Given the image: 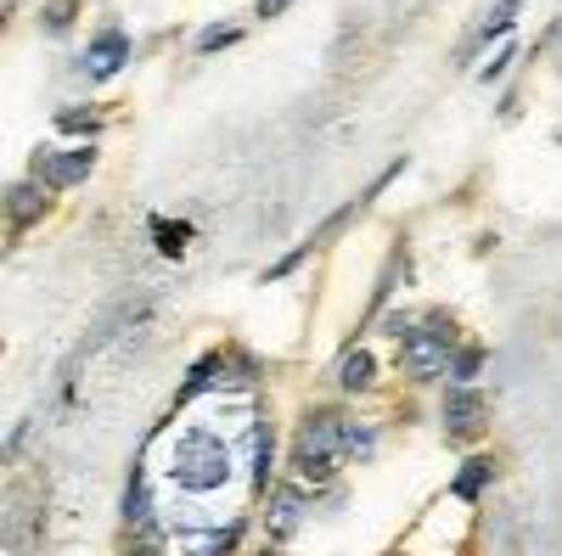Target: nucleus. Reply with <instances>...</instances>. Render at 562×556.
<instances>
[{
    "label": "nucleus",
    "instance_id": "obj_16",
    "mask_svg": "<svg viewBox=\"0 0 562 556\" xmlns=\"http://www.w3.org/2000/svg\"><path fill=\"white\" fill-rule=\"evenodd\" d=\"M478 366H484V349H461V354H455V366H450V371H455L461 382H473V377H478Z\"/></svg>",
    "mask_w": 562,
    "mask_h": 556
},
{
    "label": "nucleus",
    "instance_id": "obj_4",
    "mask_svg": "<svg viewBox=\"0 0 562 556\" xmlns=\"http://www.w3.org/2000/svg\"><path fill=\"white\" fill-rule=\"evenodd\" d=\"M96 169V152L90 147H79V152H35V175L46 180V191H68V186H79L85 175Z\"/></svg>",
    "mask_w": 562,
    "mask_h": 556
},
{
    "label": "nucleus",
    "instance_id": "obj_18",
    "mask_svg": "<svg viewBox=\"0 0 562 556\" xmlns=\"http://www.w3.org/2000/svg\"><path fill=\"white\" fill-rule=\"evenodd\" d=\"M282 7H292V0H259V17H276Z\"/></svg>",
    "mask_w": 562,
    "mask_h": 556
},
{
    "label": "nucleus",
    "instance_id": "obj_17",
    "mask_svg": "<svg viewBox=\"0 0 562 556\" xmlns=\"http://www.w3.org/2000/svg\"><path fill=\"white\" fill-rule=\"evenodd\" d=\"M57 124L62 129H90V136H96V113H62Z\"/></svg>",
    "mask_w": 562,
    "mask_h": 556
},
{
    "label": "nucleus",
    "instance_id": "obj_3",
    "mask_svg": "<svg viewBox=\"0 0 562 556\" xmlns=\"http://www.w3.org/2000/svg\"><path fill=\"white\" fill-rule=\"evenodd\" d=\"M400 366L416 377V382H434L445 377L455 359H450V332L445 320H427V326H411V332L400 338Z\"/></svg>",
    "mask_w": 562,
    "mask_h": 556
},
{
    "label": "nucleus",
    "instance_id": "obj_10",
    "mask_svg": "<svg viewBox=\"0 0 562 556\" xmlns=\"http://www.w3.org/2000/svg\"><path fill=\"white\" fill-rule=\"evenodd\" d=\"M124 517H129V522H141V529L152 522V489H147V472L129 478V489H124Z\"/></svg>",
    "mask_w": 562,
    "mask_h": 556
},
{
    "label": "nucleus",
    "instance_id": "obj_15",
    "mask_svg": "<svg viewBox=\"0 0 562 556\" xmlns=\"http://www.w3.org/2000/svg\"><path fill=\"white\" fill-rule=\"evenodd\" d=\"M517 7H523V0H501V12L489 17V28H484V40H495V35H507V28H512V17H517Z\"/></svg>",
    "mask_w": 562,
    "mask_h": 556
},
{
    "label": "nucleus",
    "instance_id": "obj_9",
    "mask_svg": "<svg viewBox=\"0 0 562 556\" xmlns=\"http://www.w3.org/2000/svg\"><path fill=\"white\" fill-rule=\"evenodd\" d=\"M489 478H495V462H489V455H473V462L461 467V478L450 483V489H455V501H478Z\"/></svg>",
    "mask_w": 562,
    "mask_h": 556
},
{
    "label": "nucleus",
    "instance_id": "obj_5",
    "mask_svg": "<svg viewBox=\"0 0 562 556\" xmlns=\"http://www.w3.org/2000/svg\"><path fill=\"white\" fill-rule=\"evenodd\" d=\"M124 56H129V40L118 35V28H108L102 40H90V51H85V62H79V74L96 85V79H113L118 68H124Z\"/></svg>",
    "mask_w": 562,
    "mask_h": 556
},
{
    "label": "nucleus",
    "instance_id": "obj_12",
    "mask_svg": "<svg viewBox=\"0 0 562 556\" xmlns=\"http://www.w3.org/2000/svg\"><path fill=\"white\" fill-rule=\"evenodd\" d=\"M237 540H242V522H230V529H220L214 540H203L191 556H230V545H237Z\"/></svg>",
    "mask_w": 562,
    "mask_h": 556
},
{
    "label": "nucleus",
    "instance_id": "obj_8",
    "mask_svg": "<svg viewBox=\"0 0 562 556\" xmlns=\"http://www.w3.org/2000/svg\"><path fill=\"white\" fill-rule=\"evenodd\" d=\"M377 382V366H372V354L366 349H344L338 359V388H349V394H360V388H372Z\"/></svg>",
    "mask_w": 562,
    "mask_h": 556
},
{
    "label": "nucleus",
    "instance_id": "obj_1",
    "mask_svg": "<svg viewBox=\"0 0 562 556\" xmlns=\"http://www.w3.org/2000/svg\"><path fill=\"white\" fill-rule=\"evenodd\" d=\"M344 428H349V421L338 410H310L304 416L299 439H292V472H299L304 483H326V478L338 472V462H349Z\"/></svg>",
    "mask_w": 562,
    "mask_h": 556
},
{
    "label": "nucleus",
    "instance_id": "obj_11",
    "mask_svg": "<svg viewBox=\"0 0 562 556\" xmlns=\"http://www.w3.org/2000/svg\"><path fill=\"white\" fill-rule=\"evenodd\" d=\"M35 214H46V191H35V186H12V219L28 225Z\"/></svg>",
    "mask_w": 562,
    "mask_h": 556
},
{
    "label": "nucleus",
    "instance_id": "obj_6",
    "mask_svg": "<svg viewBox=\"0 0 562 556\" xmlns=\"http://www.w3.org/2000/svg\"><path fill=\"white\" fill-rule=\"evenodd\" d=\"M445 433H450V439L484 433V400L473 394V388H455V394L445 400Z\"/></svg>",
    "mask_w": 562,
    "mask_h": 556
},
{
    "label": "nucleus",
    "instance_id": "obj_7",
    "mask_svg": "<svg viewBox=\"0 0 562 556\" xmlns=\"http://www.w3.org/2000/svg\"><path fill=\"white\" fill-rule=\"evenodd\" d=\"M299 517H304V495L299 489H276L271 495V540L282 545L292 529H299Z\"/></svg>",
    "mask_w": 562,
    "mask_h": 556
},
{
    "label": "nucleus",
    "instance_id": "obj_13",
    "mask_svg": "<svg viewBox=\"0 0 562 556\" xmlns=\"http://www.w3.org/2000/svg\"><path fill=\"white\" fill-rule=\"evenodd\" d=\"M152 231H158V248L163 253H186V225H170V219H152Z\"/></svg>",
    "mask_w": 562,
    "mask_h": 556
},
{
    "label": "nucleus",
    "instance_id": "obj_2",
    "mask_svg": "<svg viewBox=\"0 0 562 556\" xmlns=\"http://www.w3.org/2000/svg\"><path fill=\"white\" fill-rule=\"evenodd\" d=\"M170 478L191 495H214V489L230 478V450L209 433V428H186L180 444H175V462H170Z\"/></svg>",
    "mask_w": 562,
    "mask_h": 556
},
{
    "label": "nucleus",
    "instance_id": "obj_14",
    "mask_svg": "<svg viewBox=\"0 0 562 556\" xmlns=\"http://www.w3.org/2000/svg\"><path fill=\"white\" fill-rule=\"evenodd\" d=\"M237 35H242V28H230V23H214V28H203V40H197V51H220V46H237Z\"/></svg>",
    "mask_w": 562,
    "mask_h": 556
},
{
    "label": "nucleus",
    "instance_id": "obj_19",
    "mask_svg": "<svg viewBox=\"0 0 562 556\" xmlns=\"http://www.w3.org/2000/svg\"><path fill=\"white\" fill-rule=\"evenodd\" d=\"M129 556H163V551H158L152 540H141V545H136V551H129Z\"/></svg>",
    "mask_w": 562,
    "mask_h": 556
}]
</instances>
